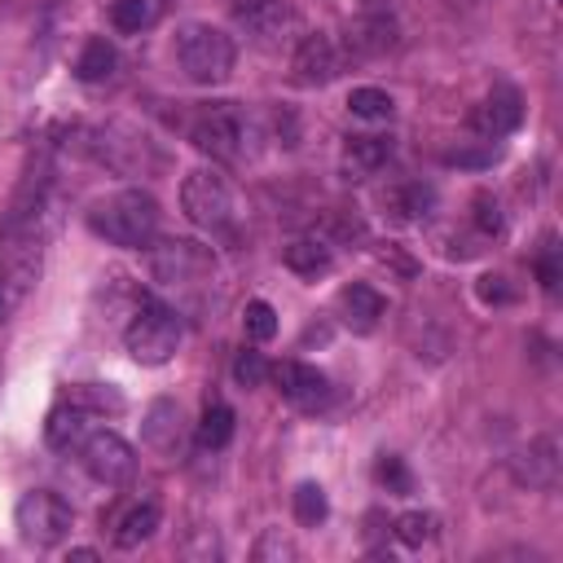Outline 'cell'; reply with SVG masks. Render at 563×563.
Returning <instances> with one entry per match:
<instances>
[{
  "mask_svg": "<svg viewBox=\"0 0 563 563\" xmlns=\"http://www.w3.org/2000/svg\"><path fill=\"white\" fill-rule=\"evenodd\" d=\"M88 229L110 246L141 251L158 233V198L150 189H119L88 207Z\"/></svg>",
  "mask_w": 563,
  "mask_h": 563,
  "instance_id": "cell-1",
  "label": "cell"
},
{
  "mask_svg": "<svg viewBox=\"0 0 563 563\" xmlns=\"http://www.w3.org/2000/svg\"><path fill=\"white\" fill-rule=\"evenodd\" d=\"M176 62H180L185 79H194L202 88H216L233 75L238 44H233L229 31H220L211 22H185L176 31Z\"/></svg>",
  "mask_w": 563,
  "mask_h": 563,
  "instance_id": "cell-2",
  "label": "cell"
},
{
  "mask_svg": "<svg viewBox=\"0 0 563 563\" xmlns=\"http://www.w3.org/2000/svg\"><path fill=\"white\" fill-rule=\"evenodd\" d=\"M123 347L136 365H167L180 347V317L158 299H141L123 325Z\"/></svg>",
  "mask_w": 563,
  "mask_h": 563,
  "instance_id": "cell-3",
  "label": "cell"
},
{
  "mask_svg": "<svg viewBox=\"0 0 563 563\" xmlns=\"http://www.w3.org/2000/svg\"><path fill=\"white\" fill-rule=\"evenodd\" d=\"M13 523H18V537H22L26 545L48 550V545H57V541L70 532L75 515H70L66 497H57V493H48V488H31V493H22V501H18V510H13Z\"/></svg>",
  "mask_w": 563,
  "mask_h": 563,
  "instance_id": "cell-4",
  "label": "cell"
},
{
  "mask_svg": "<svg viewBox=\"0 0 563 563\" xmlns=\"http://www.w3.org/2000/svg\"><path fill=\"white\" fill-rule=\"evenodd\" d=\"M180 207L198 229H224L233 216V189L216 167H194L180 180Z\"/></svg>",
  "mask_w": 563,
  "mask_h": 563,
  "instance_id": "cell-5",
  "label": "cell"
},
{
  "mask_svg": "<svg viewBox=\"0 0 563 563\" xmlns=\"http://www.w3.org/2000/svg\"><path fill=\"white\" fill-rule=\"evenodd\" d=\"M233 22L251 35V44L260 48H290L299 44L295 31H299V18L286 0H233Z\"/></svg>",
  "mask_w": 563,
  "mask_h": 563,
  "instance_id": "cell-6",
  "label": "cell"
},
{
  "mask_svg": "<svg viewBox=\"0 0 563 563\" xmlns=\"http://www.w3.org/2000/svg\"><path fill=\"white\" fill-rule=\"evenodd\" d=\"M79 462L106 488H119L136 475V449L119 431H88L84 444H79Z\"/></svg>",
  "mask_w": 563,
  "mask_h": 563,
  "instance_id": "cell-7",
  "label": "cell"
},
{
  "mask_svg": "<svg viewBox=\"0 0 563 563\" xmlns=\"http://www.w3.org/2000/svg\"><path fill=\"white\" fill-rule=\"evenodd\" d=\"M189 136H194V145H198L202 154H211L216 163H238V158H242V141H246V123H242V114L233 110V101H220V106H207V110L194 119Z\"/></svg>",
  "mask_w": 563,
  "mask_h": 563,
  "instance_id": "cell-8",
  "label": "cell"
},
{
  "mask_svg": "<svg viewBox=\"0 0 563 563\" xmlns=\"http://www.w3.org/2000/svg\"><path fill=\"white\" fill-rule=\"evenodd\" d=\"M216 268L211 251L202 242H189V238H163L150 246V273L167 286H189V282H202L207 273Z\"/></svg>",
  "mask_w": 563,
  "mask_h": 563,
  "instance_id": "cell-9",
  "label": "cell"
},
{
  "mask_svg": "<svg viewBox=\"0 0 563 563\" xmlns=\"http://www.w3.org/2000/svg\"><path fill=\"white\" fill-rule=\"evenodd\" d=\"M268 374H273L277 391H282L295 409L317 413V409H325V405H330V396H334L330 378H325L317 365H303V361H277Z\"/></svg>",
  "mask_w": 563,
  "mask_h": 563,
  "instance_id": "cell-10",
  "label": "cell"
},
{
  "mask_svg": "<svg viewBox=\"0 0 563 563\" xmlns=\"http://www.w3.org/2000/svg\"><path fill=\"white\" fill-rule=\"evenodd\" d=\"M396 44H400V26H396V18L383 13V9H369L365 18H356V22L347 26L339 53H343V62H369V57L391 53Z\"/></svg>",
  "mask_w": 563,
  "mask_h": 563,
  "instance_id": "cell-11",
  "label": "cell"
},
{
  "mask_svg": "<svg viewBox=\"0 0 563 563\" xmlns=\"http://www.w3.org/2000/svg\"><path fill=\"white\" fill-rule=\"evenodd\" d=\"M290 70H295V84H303V88L330 84V79L343 70V53H339L334 35H325V31H312V35H303V40L295 44Z\"/></svg>",
  "mask_w": 563,
  "mask_h": 563,
  "instance_id": "cell-12",
  "label": "cell"
},
{
  "mask_svg": "<svg viewBox=\"0 0 563 563\" xmlns=\"http://www.w3.org/2000/svg\"><path fill=\"white\" fill-rule=\"evenodd\" d=\"M35 273H40V238H26L9 264L0 268V321H9L18 312V303L26 299V290L35 286Z\"/></svg>",
  "mask_w": 563,
  "mask_h": 563,
  "instance_id": "cell-13",
  "label": "cell"
},
{
  "mask_svg": "<svg viewBox=\"0 0 563 563\" xmlns=\"http://www.w3.org/2000/svg\"><path fill=\"white\" fill-rule=\"evenodd\" d=\"M523 123V97H519V88H510V84H497L475 110H471V128L479 132V136H506V132H515Z\"/></svg>",
  "mask_w": 563,
  "mask_h": 563,
  "instance_id": "cell-14",
  "label": "cell"
},
{
  "mask_svg": "<svg viewBox=\"0 0 563 563\" xmlns=\"http://www.w3.org/2000/svg\"><path fill=\"white\" fill-rule=\"evenodd\" d=\"M141 444L154 449L158 457H176L180 453V444H185V413H180L176 400L158 396L145 409V418H141Z\"/></svg>",
  "mask_w": 563,
  "mask_h": 563,
  "instance_id": "cell-15",
  "label": "cell"
},
{
  "mask_svg": "<svg viewBox=\"0 0 563 563\" xmlns=\"http://www.w3.org/2000/svg\"><path fill=\"white\" fill-rule=\"evenodd\" d=\"M510 471H515V479L519 484H528V488H554L559 484V444H554V435H537V440H528V449H519L515 457H510Z\"/></svg>",
  "mask_w": 563,
  "mask_h": 563,
  "instance_id": "cell-16",
  "label": "cell"
},
{
  "mask_svg": "<svg viewBox=\"0 0 563 563\" xmlns=\"http://www.w3.org/2000/svg\"><path fill=\"white\" fill-rule=\"evenodd\" d=\"M339 312H343L347 330L369 334V330L378 325V317L387 312V299H383L374 286H365V282H347V286L339 290Z\"/></svg>",
  "mask_w": 563,
  "mask_h": 563,
  "instance_id": "cell-17",
  "label": "cell"
},
{
  "mask_svg": "<svg viewBox=\"0 0 563 563\" xmlns=\"http://www.w3.org/2000/svg\"><path fill=\"white\" fill-rule=\"evenodd\" d=\"M391 150H396V141L391 136H383V132H365V136H347V145H343V167H347V176H369V172H378L387 158H391Z\"/></svg>",
  "mask_w": 563,
  "mask_h": 563,
  "instance_id": "cell-18",
  "label": "cell"
},
{
  "mask_svg": "<svg viewBox=\"0 0 563 563\" xmlns=\"http://www.w3.org/2000/svg\"><path fill=\"white\" fill-rule=\"evenodd\" d=\"M154 528H158V501H132L119 519H114V532H110V541H114V550H136L141 541H150L154 537Z\"/></svg>",
  "mask_w": 563,
  "mask_h": 563,
  "instance_id": "cell-19",
  "label": "cell"
},
{
  "mask_svg": "<svg viewBox=\"0 0 563 563\" xmlns=\"http://www.w3.org/2000/svg\"><path fill=\"white\" fill-rule=\"evenodd\" d=\"M66 400L75 409H84L88 418H119L128 409V396L114 387V383H75L66 391Z\"/></svg>",
  "mask_w": 563,
  "mask_h": 563,
  "instance_id": "cell-20",
  "label": "cell"
},
{
  "mask_svg": "<svg viewBox=\"0 0 563 563\" xmlns=\"http://www.w3.org/2000/svg\"><path fill=\"white\" fill-rule=\"evenodd\" d=\"M92 427H88V413L84 409H75L70 400L66 405H57L53 413H48V422H44V440L57 449V453H79V444H84V435H88Z\"/></svg>",
  "mask_w": 563,
  "mask_h": 563,
  "instance_id": "cell-21",
  "label": "cell"
},
{
  "mask_svg": "<svg viewBox=\"0 0 563 563\" xmlns=\"http://www.w3.org/2000/svg\"><path fill=\"white\" fill-rule=\"evenodd\" d=\"M282 260H286V268L299 273V277H321V273L334 268L330 242H321V238H295V242L282 251Z\"/></svg>",
  "mask_w": 563,
  "mask_h": 563,
  "instance_id": "cell-22",
  "label": "cell"
},
{
  "mask_svg": "<svg viewBox=\"0 0 563 563\" xmlns=\"http://www.w3.org/2000/svg\"><path fill=\"white\" fill-rule=\"evenodd\" d=\"M114 66H119V48H114L106 35H92V40L79 48V57H75V79L101 84V79L114 75Z\"/></svg>",
  "mask_w": 563,
  "mask_h": 563,
  "instance_id": "cell-23",
  "label": "cell"
},
{
  "mask_svg": "<svg viewBox=\"0 0 563 563\" xmlns=\"http://www.w3.org/2000/svg\"><path fill=\"white\" fill-rule=\"evenodd\" d=\"M387 207H391V216H396V220H427V216H431V207H435V189H431V185H422V180L396 185V189L387 194Z\"/></svg>",
  "mask_w": 563,
  "mask_h": 563,
  "instance_id": "cell-24",
  "label": "cell"
},
{
  "mask_svg": "<svg viewBox=\"0 0 563 563\" xmlns=\"http://www.w3.org/2000/svg\"><path fill=\"white\" fill-rule=\"evenodd\" d=\"M158 13H163L158 0H114V4H110V26L123 31V35H136V31L154 26Z\"/></svg>",
  "mask_w": 563,
  "mask_h": 563,
  "instance_id": "cell-25",
  "label": "cell"
},
{
  "mask_svg": "<svg viewBox=\"0 0 563 563\" xmlns=\"http://www.w3.org/2000/svg\"><path fill=\"white\" fill-rule=\"evenodd\" d=\"M233 440V409L229 405H220V400H211L207 409H202V422H198V444L202 449H224Z\"/></svg>",
  "mask_w": 563,
  "mask_h": 563,
  "instance_id": "cell-26",
  "label": "cell"
},
{
  "mask_svg": "<svg viewBox=\"0 0 563 563\" xmlns=\"http://www.w3.org/2000/svg\"><path fill=\"white\" fill-rule=\"evenodd\" d=\"M347 110H352L356 119H365V123H387L391 110H396V101H391V92H383V88H352Z\"/></svg>",
  "mask_w": 563,
  "mask_h": 563,
  "instance_id": "cell-27",
  "label": "cell"
},
{
  "mask_svg": "<svg viewBox=\"0 0 563 563\" xmlns=\"http://www.w3.org/2000/svg\"><path fill=\"white\" fill-rule=\"evenodd\" d=\"M391 532H396V541H400L405 550H422V545L435 537V515H431V510H405V515L391 523Z\"/></svg>",
  "mask_w": 563,
  "mask_h": 563,
  "instance_id": "cell-28",
  "label": "cell"
},
{
  "mask_svg": "<svg viewBox=\"0 0 563 563\" xmlns=\"http://www.w3.org/2000/svg\"><path fill=\"white\" fill-rule=\"evenodd\" d=\"M295 519L303 523V528H317V523H325V515H330V501H325V488L321 484H312V479H303L299 488H295Z\"/></svg>",
  "mask_w": 563,
  "mask_h": 563,
  "instance_id": "cell-29",
  "label": "cell"
},
{
  "mask_svg": "<svg viewBox=\"0 0 563 563\" xmlns=\"http://www.w3.org/2000/svg\"><path fill=\"white\" fill-rule=\"evenodd\" d=\"M471 220H475L479 238H497V233L506 229V211H501V198H497V194H488V189H479V194L471 198Z\"/></svg>",
  "mask_w": 563,
  "mask_h": 563,
  "instance_id": "cell-30",
  "label": "cell"
},
{
  "mask_svg": "<svg viewBox=\"0 0 563 563\" xmlns=\"http://www.w3.org/2000/svg\"><path fill=\"white\" fill-rule=\"evenodd\" d=\"M242 330H246L251 343H268V339L277 334V312H273V303L251 299V303L242 308Z\"/></svg>",
  "mask_w": 563,
  "mask_h": 563,
  "instance_id": "cell-31",
  "label": "cell"
},
{
  "mask_svg": "<svg viewBox=\"0 0 563 563\" xmlns=\"http://www.w3.org/2000/svg\"><path fill=\"white\" fill-rule=\"evenodd\" d=\"M378 484L391 493V497H409L413 493V475H409V466L400 462V457H378Z\"/></svg>",
  "mask_w": 563,
  "mask_h": 563,
  "instance_id": "cell-32",
  "label": "cell"
},
{
  "mask_svg": "<svg viewBox=\"0 0 563 563\" xmlns=\"http://www.w3.org/2000/svg\"><path fill=\"white\" fill-rule=\"evenodd\" d=\"M260 563H268V559H295L299 550H295V541L282 532V528H264V537L255 541V550H251Z\"/></svg>",
  "mask_w": 563,
  "mask_h": 563,
  "instance_id": "cell-33",
  "label": "cell"
},
{
  "mask_svg": "<svg viewBox=\"0 0 563 563\" xmlns=\"http://www.w3.org/2000/svg\"><path fill=\"white\" fill-rule=\"evenodd\" d=\"M233 378H238V387H260V383L268 378V361H264L260 352H238Z\"/></svg>",
  "mask_w": 563,
  "mask_h": 563,
  "instance_id": "cell-34",
  "label": "cell"
},
{
  "mask_svg": "<svg viewBox=\"0 0 563 563\" xmlns=\"http://www.w3.org/2000/svg\"><path fill=\"white\" fill-rule=\"evenodd\" d=\"M475 295H479V303L501 308V303H510V299H515V286H510L501 273H484V277L475 282Z\"/></svg>",
  "mask_w": 563,
  "mask_h": 563,
  "instance_id": "cell-35",
  "label": "cell"
},
{
  "mask_svg": "<svg viewBox=\"0 0 563 563\" xmlns=\"http://www.w3.org/2000/svg\"><path fill=\"white\" fill-rule=\"evenodd\" d=\"M493 158H497V150H449L444 154L449 167H493Z\"/></svg>",
  "mask_w": 563,
  "mask_h": 563,
  "instance_id": "cell-36",
  "label": "cell"
},
{
  "mask_svg": "<svg viewBox=\"0 0 563 563\" xmlns=\"http://www.w3.org/2000/svg\"><path fill=\"white\" fill-rule=\"evenodd\" d=\"M537 277H541V286L554 295L559 290V260H554V242H545V251L537 255Z\"/></svg>",
  "mask_w": 563,
  "mask_h": 563,
  "instance_id": "cell-37",
  "label": "cell"
},
{
  "mask_svg": "<svg viewBox=\"0 0 563 563\" xmlns=\"http://www.w3.org/2000/svg\"><path fill=\"white\" fill-rule=\"evenodd\" d=\"M70 559H84V563H88V559H97V550H92V545H75Z\"/></svg>",
  "mask_w": 563,
  "mask_h": 563,
  "instance_id": "cell-38",
  "label": "cell"
},
{
  "mask_svg": "<svg viewBox=\"0 0 563 563\" xmlns=\"http://www.w3.org/2000/svg\"><path fill=\"white\" fill-rule=\"evenodd\" d=\"M365 9H383V0H365Z\"/></svg>",
  "mask_w": 563,
  "mask_h": 563,
  "instance_id": "cell-39",
  "label": "cell"
}]
</instances>
